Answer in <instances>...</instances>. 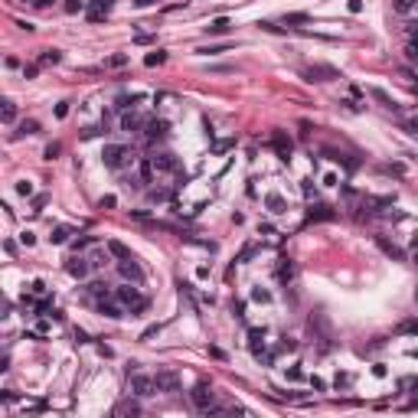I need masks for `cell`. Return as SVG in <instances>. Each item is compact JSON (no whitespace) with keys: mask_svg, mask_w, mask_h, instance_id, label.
<instances>
[{"mask_svg":"<svg viewBox=\"0 0 418 418\" xmlns=\"http://www.w3.org/2000/svg\"><path fill=\"white\" fill-rule=\"evenodd\" d=\"M102 160H105V167H108V170H124V167H134V164H137L134 150L124 147V144H108V147L102 150Z\"/></svg>","mask_w":418,"mask_h":418,"instance_id":"cell-1","label":"cell"},{"mask_svg":"<svg viewBox=\"0 0 418 418\" xmlns=\"http://www.w3.org/2000/svg\"><path fill=\"white\" fill-rule=\"evenodd\" d=\"M114 297H118L121 304L131 310V317H137V314H144V310H147V297L141 294L134 284H121V288L114 291Z\"/></svg>","mask_w":418,"mask_h":418,"instance_id":"cell-2","label":"cell"},{"mask_svg":"<svg viewBox=\"0 0 418 418\" xmlns=\"http://www.w3.org/2000/svg\"><path fill=\"white\" fill-rule=\"evenodd\" d=\"M190 402L200 408V412H212V408H216V392H212V386L209 382H196V386H193V392H190Z\"/></svg>","mask_w":418,"mask_h":418,"instance_id":"cell-3","label":"cell"},{"mask_svg":"<svg viewBox=\"0 0 418 418\" xmlns=\"http://www.w3.org/2000/svg\"><path fill=\"white\" fill-rule=\"evenodd\" d=\"M154 386H157V392L173 395V392H180V376H176L173 369H160L154 376Z\"/></svg>","mask_w":418,"mask_h":418,"instance_id":"cell-4","label":"cell"},{"mask_svg":"<svg viewBox=\"0 0 418 418\" xmlns=\"http://www.w3.org/2000/svg\"><path fill=\"white\" fill-rule=\"evenodd\" d=\"M304 78H307V82H333V78H343V75L336 72L333 66H320V62H317V66H307L304 69Z\"/></svg>","mask_w":418,"mask_h":418,"instance_id":"cell-5","label":"cell"},{"mask_svg":"<svg viewBox=\"0 0 418 418\" xmlns=\"http://www.w3.org/2000/svg\"><path fill=\"white\" fill-rule=\"evenodd\" d=\"M131 392H134L137 399H147V395L157 392V386H154V379H150V376H141V372H134V376H131Z\"/></svg>","mask_w":418,"mask_h":418,"instance_id":"cell-6","label":"cell"},{"mask_svg":"<svg viewBox=\"0 0 418 418\" xmlns=\"http://www.w3.org/2000/svg\"><path fill=\"white\" fill-rule=\"evenodd\" d=\"M167 134H170V124H167L164 118H154V121H147L144 124V137L154 144V141H164Z\"/></svg>","mask_w":418,"mask_h":418,"instance_id":"cell-7","label":"cell"},{"mask_svg":"<svg viewBox=\"0 0 418 418\" xmlns=\"http://www.w3.org/2000/svg\"><path fill=\"white\" fill-rule=\"evenodd\" d=\"M66 271L72 274V278H78V281H82V278H88V271H92V262H88V258H82V255H72V258L66 262Z\"/></svg>","mask_w":418,"mask_h":418,"instance_id":"cell-8","label":"cell"},{"mask_svg":"<svg viewBox=\"0 0 418 418\" xmlns=\"http://www.w3.org/2000/svg\"><path fill=\"white\" fill-rule=\"evenodd\" d=\"M118 271H121V278H128V281H134V284H141V281H144V271H141V265H137L134 258H124V262H118Z\"/></svg>","mask_w":418,"mask_h":418,"instance_id":"cell-9","label":"cell"},{"mask_svg":"<svg viewBox=\"0 0 418 418\" xmlns=\"http://www.w3.org/2000/svg\"><path fill=\"white\" fill-rule=\"evenodd\" d=\"M271 147L278 150V157H281V160H288V157H291V150H294V144H291V137L284 134V131H274V134H271Z\"/></svg>","mask_w":418,"mask_h":418,"instance_id":"cell-10","label":"cell"},{"mask_svg":"<svg viewBox=\"0 0 418 418\" xmlns=\"http://www.w3.org/2000/svg\"><path fill=\"white\" fill-rule=\"evenodd\" d=\"M336 219V212L327 206V203H314V206L307 209V222H330Z\"/></svg>","mask_w":418,"mask_h":418,"instance_id":"cell-11","label":"cell"},{"mask_svg":"<svg viewBox=\"0 0 418 418\" xmlns=\"http://www.w3.org/2000/svg\"><path fill=\"white\" fill-rule=\"evenodd\" d=\"M150 164H154V170H164V173H173L176 167H180V164H176V157L170 154V150H160L157 157H150Z\"/></svg>","mask_w":418,"mask_h":418,"instance_id":"cell-12","label":"cell"},{"mask_svg":"<svg viewBox=\"0 0 418 418\" xmlns=\"http://www.w3.org/2000/svg\"><path fill=\"white\" fill-rule=\"evenodd\" d=\"M265 209H268L271 216H284V212H288V200H284L281 193H268V196H265Z\"/></svg>","mask_w":418,"mask_h":418,"instance_id":"cell-13","label":"cell"},{"mask_svg":"<svg viewBox=\"0 0 418 418\" xmlns=\"http://www.w3.org/2000/svg\"><path fill=\"white\" fill-rule=\"evenodd\" d=\"M121 307H124V304H121L118 297H114V301H111V297H102V301H98V310H102L105 317H111V320L124 317V310H121Z\"/></svg>","mask_w":418,"mask_h":418,"instance_id":"cell-14","label":"cell"},{"mask_svg":"<svg viewBox=\"0 0 418 418\" xmlns=\"http://www.w3.org/2000/svg\"><path fill=\"white\" fill-rule=\"evenodd\" d=\"M376 245H379L382 252L389 255V258H395V262H405V252H402V248H399L395 242H389L386 235H376Z\"/></svg>","mask_w":418,"mask_h":418,"instance_id":"cell-15","label":"cell"},{"mask_svg":"<svg viewBox=\"0 0 418 418\" xmlns=\"http://www.w3.org/2000/svg\"><path fill=\"white\" fill-rule=\"evenodd\" d=\"M369 95H372V98H376V102L382 105V108H389V111H402V105H399V102H395L389 92H382V88H369Z\"/></svg>","mask_w":418,"mask_h":418,"instance_id":"cell-16","label":"cell"},{"mask_svg":"<svg viewBox=\"0 0 418 418\" xmlns=\"http://www.w3.org/2000/svg\"><path fill=\"white\" fill-rule=\"evenodd\" d=\"M144 124H147V121L141 118V114H134V108L121 114V131H141V128H144Z\"/></svg>","mask_w":418,"mask_h":418,"instance_id":"cell-17","label":"cell"},{"mask_svg":"<svg viewBox=\"0 0 418 418\" xmlns=\"http://www.w3.org/2000/svg\"><path fill=\"white\" fill-rule=\"evenodd\" d=\"M108 7H111V0H92V7H88V20H92V23H102L105 13H108Z\"/></svg>","mask_w":418,"mask_h":418,"instance_id":"cell-18","label":"cell"},{"mask_svg":"<svg viewBox=\"0 0 418 418\" xmlns=\"http://www.w3.org/2000/svg\"><path fill=\"white\" fill-rule=\"evenodd\" d=\"M137 102H141V95H134V92H121L118 95V98H114V108H118V111H128V108H137Z\"/></svg>","mask_w":418,"mask_h":418,"instance_id":"cell-19","label":"cell"},{"mask_svg":"<svg viewBox=\"0 0 418 418\" xmlns=\"http://www.w3.org/2000/svg\"><path fill=\"white\" fill-rule=\"evenodd\" d=\"M248 346H252V353H262V350H268V346H265V330H258V327H252V330H248Z\"/></svg>","mask_w":418,"mask_h":418,"instance_id":"cell-20","label":"cell"},{"mask_svg":"<svg viewBox=\"0 0 418 418\" xmlns=\"http://www.w3.org/2000/svg\"><path fill=\"white\" fill-rule=\"evenodd\" d=\"M278 278H281L284 284L294 281V262H291V258H278Z\"/></svg>","mask_w":418,"mask_h":418,"instance_id":"cell-21","label":"cell"},{"mask_svg":"<svg viewBox=\"0 0 418 418\" xmlns=\"http://www.w3.org/2000/svg\"><path fill=\"white\" fill-rule=\"evenodd\" d=\"M108 252H111V255H114L118 262H124V258H134V255H131V248L124 245V242H114V238L108 242Z\"/></svg>","mask_w":418,"mask_h":418,"instance_id":"cell-22","label":"cell"},{"mask_svg":"<svg viewBox=\"0 0 418 418\" xmlns=\"http://www.w3.org/2000/svg\"><path fill=\"white\" fill-rule=\"evenodd\" d=\"M88 294H92V297H114L111 294V291H108V284H105V281H92V284H88Z\"/></svg>","mask_w":418,"mask_h":418,"instance_id":"cell-23","label":"cell"},{"mask_svg":"<svg viewBox=\"0 0 418 418\" xmlns=\"http://www.w3.org/2000/svg\"><path fill=\"white\" fill-rule=\"evenodd\" d=\"M108 248H98V252H92L88 255V262H92V268H105V265H108Z\"/></svg>","mask_w":418,"mask_h":418,"instance_id":"cell-24","label":"cell"},{"mask_svg":"<svg viewBox=\"0 0 418 418\" xmlns=\"http://www.w3.org/2000/svg\"><path fill=\"white\" fill-rule=\"evenodd\" d=\"M206 30L212 33V36H222V33H229V20H226V16H216V20H212Z\"/></svg>","mask_w":418,"mask_h":418,"instance_id":"cell-25","label":"cell"},{"mask_svg":"<svg viewBox=\"0 0 418 418\" xmlns=\"http://www.w3.org/2000/svg\"><path fill=\"white\" fill-rule=\"evenodd\" d=\"M147 200H150V203H167V200H170V190L154 186V190H147Z\"/></svg>","mask_w":418,"mask_h":418,"instance_id":"cell-26","label":"cell"},{"mask_svg":"<svg viewBox=\"0 0 418 418\" xmlns=\"http://www.w3.org/2000/svg\"><path fill=\"white\" fill-rule=\"evenodd\" d=\"M59 59H62V52H59V49H43V56H39V66H56Z\"/></svg>","mask_w":418,"mask_h":418,"instance_id":"cell-27","label":"cell"},{"mask_svg":"<svg viewBox=\"0 0 418 418\" xmlns=\"http://www.w3.org/2000/svg\"><path fill=\"white\" fill-rule=\"evenodd\" d=\"M36 131H39V124L36 121H33V118H26V121H20V124H16V134H36Z\"/></svg>","mask_w":418,"mask_h":418,"instance_id":"cell-28","label":"cell"},{"mask_svg":"<svg viewBox=\"0 0 418 418\" xmlns=\"http://www.w3.org/2000/svg\"><path fill=\"white\" fill-rule=\"evenodd\" d=\"M353 386V376L350 372H336V379H333V389L340 392V389H350Z\"/></svg>","mask_w":418,"mask_h":418,"instance_id":"cell-29","label":"cell"},{"mask_svg":"<svg viewBox=\"0 0 418 418\" xmlns=\"http://www.w3.org/2000/svg\"><path fill=\"white\" fill-rule=\"evenodd\" d=\"M49 242H52V245H62V242H69V229H66V226H59V229H52V235H49Z\"/></svg>","mask_w":418,"mask_h":418,"instance_id":"cell-30","label":"cell"},{"mask_svg":"<svg viewBox=\"0 0 418 418\" xmlns=\"http://www.w3.org/2000/svg\"><path fill=\"white\" fill-rule=\"evenodd\" d=\"M395 330H399V333H405V336H408V333H418V317H412V320H402V324H399Z\"/></svg>","mask_w":418,"mask_h":418,"instance_id":"cell-31","label":"cell"},{"mask_svg":"<svg viewBox=\"0 0 418 418\" xmlns=\"http://www.w3.org/2000/svg\"><path fill=\"white\" fill-rule=\"evenodd\" d=\"M137 412H141L137 402H121L118 408H114V415H137Z\"/></svg>","mask_w":418,"mask_h":418,"instance_id":"cell-32","label":"cell"},{"mask_svg":"<svg viewBox=\"0 0 418 418\" xmlns=\"http://www.w3.org/2000/svg\"><path fill=\"white\" fill-rule=\"evenodd\" d=\"M13 121H16V105L7 98L4 102V124H13Z\"/></svg>","mask_w":418,"mask_h":418,"instance_id":"cell-33","label":"cell"},{"mask_svg":"<svg viewBox=\"0 0 418 418\" xmlns=\"http://www.w3.org/2000/svg\"><path fill=\"white\" fill-rule=\"evenodd\" d=\"M252 301H258V304H271V291L268 288H255L252 291Z\"/></svg>","mask_w":418,"mask_h":418,"instance_id":"cell-34","label":"cell"},{"mask_svg":"<svg viewBox=\"0 0 418 418\" xmlns=\"http://www.w3.org/2000/svg\"><path fill=\"white\" fill-rule=\"evenodd\" d=\"M144 62H147V66H160V62H167V52H164V49L147 52V56H144Z\"/></svg>","mask_w":418,"mask_h":418,"instance_id":"cell-35","label":"cell"},{"mask_svg":"<svg viewBox=\"0 0 418 418\" xmlns=\"http://www.w3.org/2000/svg\"><path fill=\"white\" fill-rule=\"evenodd\" d=\"M415 4H418V0H392V10H395V13H408Z\"/></svg>","mask_w":418,"mask_h":418,"instance_id":"cell-36","label":"cell"},{"mask_svg":"<svg viewBox=\"0 0 418 418\" xmlns=\"http://www.w3.org/2000/svg\"><path fill=\"white\" fill-rule=\"evenodd\" d=\"M232 147H235V137H226V141H216V144H212L216 154H226V150H232Z\"/></svg>","mask_w":418,"mask_h":418,"instance_id":"cell-37","label":"cell"},{"mask_svg":"<svg viewBox=\"0 0 418 418\" xmlns=\"http://www.w3.org/2000/svg\"><path fill=\"white\" fill-rule=\"evenodd\" d=\"M307 20H310L307 13H288V16H284V23H288V26H301V23H307Z\"/></svg>","mask_w":418,"mask_h":418,"instance_id":"cell-38","label":"cell"},{"mask_svg":"<svg viewBox=\"0 0 418 418\" xmlns=\"http://www.w3.org/2000/svg\"><path fill=\"white\" fill-rule=\"evenodd\" d=\"M278 350H281V353H294V350H297V340H291V336H284V340L278 343Z\"/></svg>","mask_w":418,"mask_h":418,"instance_id":"cell-39","label":"cell"},{"mask_svg":"<svg viewBox=\"0 0 418 418\" xmlns=\"http://www.w3.org/2000/svg\"><path fill=\"white\" fill-rule=\"evenodd\" d=\"M98 134H108V128H105V124H102V128H85V131H82L85 141H88V137H98Z\"/></svg>","mask_w":418,"mask_h":418,"instance_id":"cell-40","label":"cell"},{"mask_svg":"<svg viewBox=\"0 0 418 418\" xmlns=\"http://www.w3.org/2000/svg\"><path fill=\"white\" fill-rule=\"evenodd\" d=\"M16 193H20V196H33V183L30 180H20V183H16Z\"/></svg>","mask_w":418,"mask_h":418,"instance_id":"cell-41","label":"cell"},{"mask_svg":"<svg viewBox=\"0 0 418 418\" xmlns=\"http://www.w3.org/2000/svg\"><path fill=\"white\" fill-rule=\"evenodd\" d=\"M85 7V0H66V13H78Z\"/></svg>","mask_w":418,"mask_h":418,"instance_id":"cell-42","label":"cell"},{"mask_svg":"<svg viewBox=\"0 0 418 418\" xmlns=\"http://www.w3.org/2000/svg\"><path fill=\"white\" fill-rule=\"evenodd\" d=\"M62 154V144H59V141H52V144L46 147V160H52V157H59Z\"/></svg>","mask_w":418,"mask_h":418,"instance_id":"cell-43","label":"cell"},{"mask_svg":"<svg viewBox=\"0 0 418 418\" xmlns=\"http://www.w3.org/2000/svg\"><path fill=\"white\" fill-rule=\"evenodd\" d=\"M399 389H418V379H412V376H405V379H399Z\"/></svg>","mask_w":418,"mask_h":418,"instance_id":"cell-44","label":"cell"},{"mask_svg":"<svg viewBox=\"0 0 418 418\" xmlns=\"http://www.w3.org/2000/svg\"><path fill=\"white\" fill-rule=\"evenodd\" d=\"M232 314H235L238 320L245 317V301H232Z\"/></svg>","mask_w":418,"mask_h":418,"instance_id":"cell-45","label":"cell"},{"mask_svg":"<svg viewBox=\"0 0 418 418\" xmlns=\"http://www.w3.org/2000/svg\"><path fill=\"white\" fill-rule=\"evenodd\" d=\"M56 118H59V121L69 118V102H59V105H56Z\"/></svg>","mask_w":418,"mask_h":418,"instance_id":"cell-46","label":"cell"},{"mask_svg":"<svg viewBox=\"0 0 418 418\" xmlns=\"http://www.w3.org/2000/svg\"><path fill=\"white\" fill-rule=\"evenodd\" d=\"M98 206H102V209H114V206H118V200H114V196H102Z\"/></svg>","mask_w":418,"mask_h":418,"instance_id":"cell-47","label":"cell"},{"mask_svg":"<svg viewBox=\"0 0 418 418\" xmlns=\"http://www.w3.org/2000/svg\"><path fill=\"white\" fill-rule=\"evenodd\" d=\"M160 333V324H154V327H147L144 333H141V340H150V336H157Z\"/></svg>","mask_w":418,"mask_h":418,"instance_id":"cell-48","label":"cell"},{"mask_svg":"<svg viewBox=\"0 0 418 418\" xmlns=\"http://www.w3.org/2000/svg\"><path fill=\"white\" fill-rule=\"evenodd\" d=\"M288 379H294V382L304 379V369H301V366H291V369H288Z\"/></svg>","mask_w":418,"mask_h":418,"instance_id":"cell-49","label":"cell"},{"mask_svg":"<svg viewBox=\"0 0 418 418\" xmlns=\"http://www.w3.org/2000/svg\"><path fill=\"white\" fill-rule=\"evenodd\" d=\"M310 386H314V389H317V392H324V389H327V382H324V379H320V376H310Z\"/></svg>","mask_w":418,"mask_h":418,"instance_id":"cell-50","label":"cell"},{"mask_svg":"<svg viewBox=\"0 0 418 418\" xmlns=\"http://www.w3.org/2000/svg\"><path fill=\"white\" fill-rule=\"evenodd\" d=\"M258 26H262L265 33H281V26H278V23H268V20H265V23H258Z\"/></svg>","mask_w":418,"mask_h":418,"instance_id":"cell-51","label":"cell"},{"mask_svg":"<svg viewBox=\"0 0 418 418\" xmlns=\"http://www.w3.org/2000/svg\"><path fill=\"white\" fill-rule=\"evenodd\" d=\"M39 72V66H23V78H36Z\"/></svg>","mask_w":418,"mask_h":418,"instance_id":"cell-52","label":"cell"},{"mask_svg":"<svg viewBox=\"0 0 418 418\" xmlns=\"http://www.w3.org/2000/svg\"><path fill=\"white\" fill-rule=\"evenodd\" d=\"M346 10H350V13H360V10H363V0H350V4H346Z\"/></svg>","mask_w":418,"mask_h":418,"instance_id":"cell-53","label":"cell"},{"mask_svg":"<svg viewBox=\"0 0 418 418\" xmlns=\"http://www.w3.org/2000/svg\"><path fill=\"white\" fill-rule=\"evenodd\" d=\"M258 232H262V235H268V238H278V232H274V229H271V226H268V222H265V226H262V229H258Z\"/></svg>","mask_w":418,"mask_h":418,"instance_id":"cell-54","label":"cell"},{"mask_svg":"<svg viewBox=\"0 0 418 418\" xmlns=\"http://www.w3.org/2000/svg\"><path fill=\"white\" fill-rule=\"evenodd\" d=\"M408 59H412L415 66H418V46H415V43H408Z\"/></svg>","mask_w":418,"mask_h":418,"instance_id":"cell-55","label":"cell"},{"mask_svg":"<svg viewBox=\"0 0 418 418\" xmlns=\"http://www.w3.org/2000/svg\"><path fill=\"white\" fill-rule=\"evenodd\" d=\"M386 372H389V369L382 366V363H376V366H372V376H379V379H382V376H386Z\"/></svg>","mask_w":418,"mask_h":418,"instance_id":"cell-56","label":"cell"},{"mask_svg":"<svg viewBox=\"0 0 418 418\" xmlns=\"http://www.w3.org/2000/svg\"><path fill=\"white\" fill-rule=\"evenodd\" d=\"M85 245H95V238L85 235V238H78V242H75V248H85Z\"/></svg>","mask_w":418,"mask_h":418,"instance_id":"cell-57","label":"cell"},{"mask_svg":"<svg viewBox=\"0 0 418 418\" xmlns=\"http://www.w3.org/2000/svg\"><path fill=\"white\" fill-rule=\"evenodd\" d=\"M248 258H252V245H245L242 255H238V262H248Z\"/></svg>","mask_w":418,"mask_h":418,"instance_id":"cell-58","label":"cell"},{"mask_svg":"<svg viewBox=\"0 0 418 418\" xmlns=\"http://www.w3.org/2000/svg\"><path fill=\"white\" fill-rule=\"evenodd\" d=\"M124 62H128L124 56H111V59H108V66H124Z\"/></svg>","mask_w":418,"mask_h":418,"instance_id":"cell-59","label":"cell"},{"mask_svg":"<svg viewBox=\"0 0 418 418\" xmlns=\"http://www.w3.org/2000/svg\"><path fill=\"white\" fill-rule=\"evenodd\" d=\"M324 183H327V186H340V183H336V173H327V176H324Z\"/></svg>","mask_w":418,"mask_h":418,"instance_id":"cell-60","label":"cell"},{"mask_svg":"<svg viewBox=\"0 0 418 418\" xmlns=\"http://www.w3.org/2000/svg\"><path fill=\"white\" fill-rule=\"evenodd\" d=\"M134 4H137V7H147V4H154V0H134Z\"/></svg>","mask_w":418,"mask_h":418,"instance_id":"cell-61","label":"cell"},{"mask_svg":"<svg viewBox=\"0 0 418 418\" xmlns=\"http://www.w3.org/2000/svg\"><path fill=\"white\" fill-rule=\"evenodd\" d=\"M415 301H418V291H415Z\"/></svg>","mask_w":418,"mask_h":418,"instance_id":"cell-62","label":"cell"},{"mask_svg":"<svg viewBox=\"0 0 418 418\" xmlns=\"http://www.w3.org/2000/svg\"><path fill=\"white\" fill-rule=\"evenodd\" d=\"M415 262H418V258H415Z\"/></svg>","mask_w":418,"mask_h":418,"instance_id":"cell-63","label":"cell"}]
</instances>
